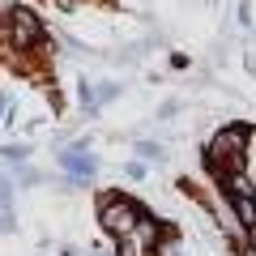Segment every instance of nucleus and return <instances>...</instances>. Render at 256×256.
Masks as SVG:
<instances>
[{"label":"nucleus","instance_id":"1","mask_svg":"<svg viewBox=\"0 0 256 256\" xmlns=\"http://www.w3.org/2000/svg\"><path fill=\"white\" fill-rule=\"evenodd\" d=\"M4 34H9V43H18V47H34L38 38H43V26H38V18L30 9H9Z\"/></svg>","mask_w":256,"mask_h":256},{"label":"nucleus","instance_id":"2","mask_svg":"<svg viewBox=\"0 0 256 256\" xmlns=\"http://www.w3.org/2000/svg\"><path fill=\"white\" fill-rule=\"evenodd\" d=\"M102 226H107L111 235H120V239L137 235V210L128 201H107L102 205Z\"/></svg>","mask_w":256,"mask_h":256},{"label":"nucleus","instance_id":"3","mask_svg":"<svg viewBox=\"0 0 256 256\" xmlns=\"http://www.w3.org/2000/svg\"><path fill=\"white\" fill-rule=\"evenodd\" d=\"M244 141H248L244 128H222L218 137H214V162H230V166H239V150H244Z\"/></svg>","mask_w":256,"mask_h":256},{"label":"nucleus","instance_id":"4","mask_svg":"<svg viewBox=\"0 0 256 256\" xmlns=\"http://www.w3.org/2000/svg\"><path fill=\"white\" fill-rule=\"evenodd\" d=\"M235 214H239V222H248V226L256 230V205H252V196H235Z\"/></svg>","mask_w":256,"mask_h":256}]
</instances>
